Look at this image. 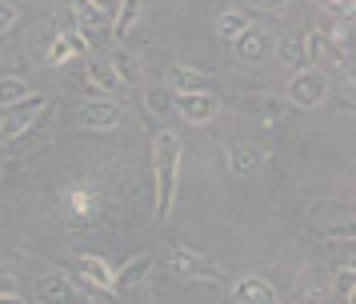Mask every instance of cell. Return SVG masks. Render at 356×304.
<instances>
[{
    "mask_svg": "<svg viewBox=\"0 0 356 304\" xmlns=\"http://www.w3.org/2000/svg\"><path fill=\"white\" fill-rule=\"evenodd\" d=\"M152 176H156V221H168L180 184V132L172 128H161L152 136Z\"/></svg>",
    "mask_w": 356,
    "mask_h": 304,
    "instance_id": "1",
    "label": "cell"
},
{
    "mask_svg": "<svg viewBox=\"0 0 356 304\" xmlns=\"http://www.w3.org/2000/svg\"><path fill=\"white\" fill-rule=\"evenodd\" d=\"M328 96V72L321 64H305L296 68L289 80V104L292 109H321Z\"/></svg>",
    "mask_w": 356,
    "mask_h": 304,
    "instance_id": "2",
    "label": "cell"
},
{
    "mask_svg": "<svg viewBox=\"0 0 356 304\" xmlns=\"http://www.w3.org/2000/svg\"><path fill=\"white\" fill-rule=\"evenodd\" d=\"M8 116L0 120V141H20L24 132H33L36 125H40V116L49 112V96L40 93H29L20 104H13V109H4Z\"/></svg>",
    "mask_w": 356,
    "mask_h": 304,
    "instance_id": "3",
    "label": "cell"
},
{
    "mask_svg": "<svg viewBox=\"0 0 356 304\" xmlns=\"http://www.w3.org/2000/svg\"><path fill=\"white\" fill-rule=\"evenodd\" d=\"M168 269L177 272L180 280H196V285H225L228 276L220 264H212L209 256L200 253H188V248H172V256H168Z\"/></svg>",
    "mask_w": 356,
    "mask_h": 304,
    "instance_id": "4",
    "label": "cell"
},
{
    "mask_svg": "<svg viewBox=\"0 0 356 304\" xmlns=\"http://www.w3.org/2000/svg\"><path fill=\"white\" fill-rule=\"evenodd\" d=\"M172 109L184 116V125H212L225 109V100L209 88H196V93H172Z\"/></svg>",
    "mask_w": 356,
    "mask_h": 304,
    "instance_id": "5",
    "label": "cell"
},
{
    "mask_svg": "<svg viewBox=\"0 0 356 304\" xmlns=\"http://www.w3.org/2000/svg\"><path fill=\"white\" fill-rule=\"evenodd\" d=\"M60 205H65V216L72 224H88L100 216V192L97 184H88V180H72V184H65V192H60Z\"/></svg>",
    "mask_w": 356,
    "mask_h": 304,
    "instance_id": "6",
    "label": "cell"
},
{
    "mask_svg": "<svg viewBox=\"0 0 356 304\" xmlns=\"http://www.w3.org/2000/svg\"><path fill=\"white\" fill-rule=\"evenodd\" d=\"M273 32L268 29H260L257 20L248 24V29L241 32V36H232V52H236V61L241 64H260V61H268L273 56Z\"/></svg>",
    "mask_w": 356,
    "mask_h": 304,
    "instance_id": "7",
    "label": "cell"
},
{
    "mask_svg": "<svg viewBox=\"0 0 356 304\" xmlns=\"http://www.w3.org/2000/svg\"><path fill=\"white\" fill-rule=\"evenodd\" d=\"M76 125L81 128H97V132H108V128L120 125V104L113 96H88L81 109H76Z\"/></svg>",
    "mask_w": 356,
    "mask_h": 304,
    "instance_id": "8",
    "label": "cell"
},
{
    "mask_svg": "<svg viewBox=\"0 0 356 304\" xmlns=\"http://www.w3.org/2000/svg\"><path fill=\"white\" fill-rule=\"evenodd\" d=\"M232 109L241 112V116H257V120H280V112H284V96L276 93H236L232 96Z\"/></svg>",
    "mask_w": 356,
    "mask_h": 304,
    "instance_id": "9",
    "label": "cell"
},
{
    "mask_svg": "<svg viewBox=\"0 0 356 304\" xmlns=\"http://www.w3.org/2000/svg\"><path fill=\"white\" fill-rule=\"evenodd\" d=\"M84 84H88L92 93H100V96H113L116 88H124V84L116 80L108 56H97V48H92V52H84Z\"/></svg>",
    "mask_w": 356,
    "mask_h": 304,
    "instance_id": "10",
    "label": "cell"
},
{
    "mask_svg": "<svg viewBox=\"0 0 356 304\" xmlns=\"http://www.w3.org/2000/svg\"><path fill=\"white\" fill-rule=\"evenodd\" d=\"M312 228H321L324 237H353V212L340 200H324L312 212Z\"/></svg>",
    "mask_w": 356,
    "mask_h": 304,
    "instance_id": "11",
    "label": "cell"
},
{
    "mask_svg": "<svg viewBox=\"0 0 356 304\" xmlns=\"http://www.w3.org/2000/svg\"><path fill=\"white\" fill-rule=\"evenodd\" d=\"M152 264H156V256L152 253H136L129 256L120 269L113 272V288L116 292H132V288H140L148 280V272H152Z\"/></svg>",
    "mask_w": 356,
    "mask_h": 304,
    "instance_id": "12",
    "label": "cell"
},
{
    "mask_svg": "<svg viewBox=\"0 0 356 304\" xmlns=\"http://www.w3.org/2000/svg\"><path fill=\"white\" fill-rule=\"evenodd\" d=\"M76 52H92L88 40H84L81 32H60V36H52L49 48H44V64H49V68H60V64H68Z\"/></svg>",
    "mask_w": 356,
    "mask_h": 304,
    "instance_id": "13",
    "label": "cell"
},
{
    "mask_svg": "<svg viewBox=\"0 0 356 304\" xmlns=\"http://www.w3.org/2000/svg\"><path fill=\"white\" fill-rule=\"evenodd\" d=\"M300 48H305V64H321V68L332 61V56H337V61H340V56H348V52L332 45V36H328V32H321V29L308 32L305 40H300Z\"/></svg>",
    "mask_w": 356,
    "mask_h": 304,
    "instance_id": "14",
    "label": "cell"
},
{
    "mask_svg": "<svg viewBox=\"0 0 356 304\" xmlns=\"http://www.w3.org/2000/svg\"><path fill=\"white\" fill-rule=\"evenodd\" d=\"M232 301H244V304H273L276 301V288L264 280V276H241L232 280Z\"/></svg>",
    "mask_w": 356,
    "mask_h": 304,
    "instance_id": "15",
    "label": "cell"
},
{
    "mask_svg": "<svg viewBox=\"0 0 356 304\" xmlns=\"http://www.w3.org/2000/svg\"><path fill=\"white\" fill-rule=\"evenodd\" d=\"M260 164H264V152H260L257 144H228V173H236V176H248V173H257Z\"/></svg>",
    "mask_w": 356,
    "mask_h": 304,
    "instance_id": "16",
    "label": "cell"
},
{
    "mask_svg": "<svg viewBox=\"0 0 356 304\" xmlns=\"http://www.w3.org/2000/svg\"><path fill=\"white\" fill-rule=\"evenodd\" d=\"M36 292H40V301H81L68 272H44L40 285H36Z\"/></svg>",
    "mask_w": 356,
    "mask_h": 304,
    "instance_id": "17",
    "label": "cell"
},
{
    "mask_svg": "<svg viewBox=\"0 0 356 304\" xmlns=\"http://www.w3.org/2000/svg\"><path fill=\"white\" fill-rule=\"evenodd\" d=\"M164 84H168L172 93H196V88H209V72H200V68H188V64H172Z\"/></svg>",
    "mask_w": 356,
    "mask_h": 304,
    "instance_id": "18",
    "label": "cell"
},
{
    "mask_svg": "<svg viewBox=\"0 0 356 304\" xmlns=\"http://www.w3.org/2000/svg\"><path fill=\"white\" fill-rule=\"evenodd\" d=\"M68 276H72V288H76L81 301H113L116 296L113 285H100L97 276H88V272H81V269H72Z\"/></svg>",
    "mask_w": 356,
    "mask_h": 304,
    "instance_id": "19",
    "label": "cell"
},
{
    "mask_svg": "<svg viewBox=\"0 0 356 304\" xmlns=\"http://www.w3.org/2000/svg\"><path fill=\"white\" fill-rule=\"evenodd\" d=\"M108 64H113L116 80H120V84H129V88H136V84H140V77H145L140 56H132V52H113V56H108Z\"/></svg>",
    "mask_w": 356,
    "mask_h": 304,
    "instance_id": "20",
    "label": "cell"
},
{
    "mask_svg": "<svg viewBox=\"0 0 356 304\" xmlns=\"http://www.w3.org/2000/svg\"><path fill=\"white\" fill-rule=\"evenodd\" d=\"M248 24H252V13H248V8H225V13L216 16V36L232 40V36H241Z\"/></svg>",
    "mask_w": 356,
    "mask_h": 304,
    "instance_id": "21",
    "label": "cell"
},
{
    "mask_svg": "<svg viewBox=\"0 0 356 304\" xmlns=\"http://www.w3.org/2000/svg\"><path fill=\"white\" fill-rule=\"evenodd\" d=\"M328 296H332V301H353V296H356V269H353V260L337 269V276H332V288H328Z\"/></svg>",
    "mask_w": 356,
    "mask_h": 304,
    "instance_id": "22",
    "label": "cell"
},
{
    "mask_svg": "<svg viewBox=\"0 0 356 304\" xmlns=\"http://www.w3.org/2000/svg\"><path fill=\"white\" fill-rule=\"evenodd\" d=\"M29 93H33V88H29V80H20V77H0V112L13 109V104H20Z\"/></svg>",
    "mask_w": 356,
    "mask_h": 304,
    "instance_id": "23",
    "label": "cell"
},
{
    "mask_svg": "<svg viewBox=\"0 0 356 304\" xmlns=\"http://www.w3.org/2000/svg\"><path fill=\"white\" fill-rule=\"evenodd\" d=\"M76 269L81 272H88V276H97L100 285H113V264H108V260H104V256H92V253H81L76 256Z\"/></svg>",
    "mask_w": 356,
    "mask_h": 304,
    "instance_id": "24",
    "label": "cell"
},
{
    "mask_svg": "<svg viewBox=\"0 0 356 304\" xmlns=\"http://www.w3.org/2000/svg\"><path fill=\"white\" fill-rule=\"evenodd\" d=\"M145 104H148V112H156V116L172 112V88H168V84H148L145 88Z\"/></svg>",
    "mask_w": 356,
    "mask_h": 304,
    "instance_id": "25",
    "label": "cell"
},
{
    "mask_svg": "<svg viewBox=\"0 0 356 304\" xmlns=\"http://www.w3.org/2000/svg\"><path fill=\"white\" fill-rule=\"evenodd\" d=\"M276 48V56H280V64L289 68V72H296V68H305V48H300V40H280Z\"/></svg>",
    "mask_w": 356,
    "mask_h": 304,
    "instance_id": "26",
    "label": "cell"
},
{
    "mask_svg": "<svg viewBox=\"0 0 356 304\" xmlns=\"http://www.w3.org/2000/svg\"><path fill=\"white\" fill-rule=\"evenodd\" d=\"M17 20H20V8L13 4V0H0V36H4V32L13 29Z\"/></svg>",
    "mask_w": 356,
    "mask_h": 304,
    "instance_id": "27",
    "label": "cell"
},
{
    "mask_svg": "<svg viewBox=\"0 0 356 304\" xmlns=\"http://www.w3.org/2000/svg\"><path fill=\"white\" fill-rule=\"evenodd\" d=\"M241 4H252L257 13H273V8H284L289 0H241Z\"/></svg>",
    "mask_w": 356,
    "mask_h": 304,
    "instance_id": "28",
    "label": "cell"
},
{
    "mask_svg": "<svg viewBox=\"0 0 356 304\" xmlns=\"http://www.w3.org/2000/svg\"><path fill=\"white\" fill-rule=\"evenodd\" d=\"M324 8L332 16H344V13H353V0H324Z\"/></svg>",
    "mask_w": 356,
    "mask_h": 304,
    "instance_id": "29",
    "label": "cell"
},
{
    "mask_svg": "<svg viewBox=\"0 0 356 304\" xmlns=\"http://www.w3.org/2000/svg\"><path fill=\"white\" fill-rule=\"evenodd\" d=\"M0 176H4V160H0Z\"/></svg>",
    "mask_w": 356,
    "mask_h": 304,
    "instance_id": "30",
    "label": "cell"
},
{
    "mask_svg": "<svg viewBox=\"0 0 356 304\" xmlns=\"http://www.w3.org/2000/svg\"><path fill=\"white\" fill-rule=\"evenodd\" d=\"M0 269H4V264H0Z\"/></svg>",
    "mask_w": 356,
    "mask_h": 304,
    "instance_id": "31",
    "label": "cell"
}]
</instances>
